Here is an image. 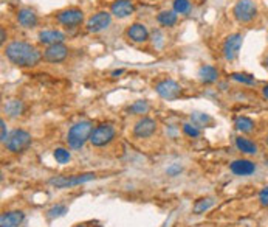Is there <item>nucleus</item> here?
I'll return each instance as SVG.
<instances>
[{
	"label": "nucleus",
	"mask_w": 268,
	"mask_h": 227,
	"mask_svg": "<svg viewBox=\"0 0 268 227\" xmlns=\"http://www.w3.org/2000/svg\"><path fill=\"white\" fill-rule=\"evenodd\" d=\"M5 55L17 67H34L44 58V55L34 45L24 41L9 42L5 47Z\"/></svg>",
	"instance_id": "nucleus-1"
},
{
	"label": "nucleus",
	"mask_w": 268,
	"mask_h": 227,
	"mask_svg": "<svg viewBox=\"0 0 268 227\" xmlns=\"http://www.w3.org/2000/svg\"><path fill=\"white\" fill-rule=\"evenodd\" d=\"M93 132V123L88 120H82L75 123L67 134V143L72 150H81L87 140H90Z\"/></svg>",
	"instance_id": "nucleus-2"
},
{
	"label": "nucleus",
	"mask_w": 268,
	"mask_h": 227,
	"mask_svg": "<svg viewBox=\"0 0 268 227\" xmlns=\"http://www.w3.org/2000/svg\"><path fill=\"white\" fill-rule=\"evenodd\" d=\"M31 145V134L25 130H14L5 143L9 153H22Z\"/></svg>",
	"instance_id": "nucleus-3"
},
{
	"label": "nucleus",
	"mask_w": 268,
	"mask_h": 227,
	"mask_svg": "<svg viewBox=\"0 0 268 227\" xmlns=\"http://www.w3.org/2000/svg\"><path fill=\"white\" fill-rule=\"evenodd\" d=\"M115 134H116V131H115L113 125L104 123V125H99V126L95 128L92 135H90V140H88V142H90L96 148H103V146L108 145L115 139Z\"/></svg>",
	"instance_id": "nucleus-4"
},
{
	"label": "nucleus",
	"mask_w": 268,
	"mask_h": 227,
	"mask_svg": "<svg viewBox=\"0 0 268 227\" xmlns=\"http://www.w3.org/2000/svg\"><path fill=\"white\" fill-rule=\"evenodd\" d=\"M233 14L237 22L248 24L257 16V6L253 0H239L233 8Z\"/></svg>",
	"instance_id": "nucleus-5"
},
{
	"label": "nucleus",
	"mask_w": 268,
	"mask_h": 227,
	"mask_svg": "<svg viewBox=\"0 0 268 227\" xmlns=\"http://www.w3.org/2000/svg\"><path fill=\"white\" fill-rule=\"evenodd\" d=\"M95 173H84V174H75V176H57L50 179V184L54 185L56 189H70V187H76L85 184L88 181L95 179Z\"/></svg>",
	"instance_id": "nucleus-6"
},
{
	"label": "nucleus",
	"mask_w": 268,
	"mask_h": 227,
	"mask_svg": "<svg viewBox=\"0 0 268 227\" xmlns=\"http://www.w3.org/2000/svg\"><path fill=\"white\" fill-rule=\"evenodd\" d=\"M242 42H243V37L241 33H233L225 39L222 52H223V56L226 61H234V59L239 56Z\"/></svg>",
	"instance_id": "nucleus-7"
},
{
	"label": "nucleus",
	"mask_w": 268,
	"mask_h": 227,
	"mask_svg": "<svg viewBox=\"0 0 268 227\" xmlns=\"http://www.w3.org/2000/svg\"><path fill=\"white\" fill-rule=\"evenodd\" d=\"M56 19H57V22L62 24L64 27L75 28V27L82 24L84 13L78 8H68V9H64V11H61V13H57Z\"/></svg>",
	"instance_id": "nucleus-8"
},
{
	"label": "nucleus",
	"mask_w": 268,
	"mask_h": 227,
	"mask_svg": "<svg viewBox=\"0 0 268 227\" xmlns=\"http://www.w3.org/2000/svg\"><path fill=\"white\" fill-rule=\"evenodd\" d=\"M110 24H112V14L107 11H99L87 21V32L88 33H101L110 27Z\"/></svg>",
	"instance_id": "nucleus-9"
},
{
	"label": "nucleus",
	"mask_w": 268,
	"mask_h": 227,
	"mask_svg": "<svg viewBox=\"0 0 268 227\" xmlns=\"http://www.w3.org/2000/svg\"><path fill=\"white\" fill-rule=\"evenodd\" d=\"M155 91L161 98H164V100H175V98L180 95L182 87L174 80H163L155 84Z\"/></svg>",
	"instance_id": "nucleus-10"
},
{
	"label": "nucleus",
	"mask_w": 268,
	"mask_h": 227,
	"mask_svg": "<svg viewBox=\"0 0 268 227\" xmlns=\"http://www.w3.org/2000/svg\"><path fill=\"white\" fill-rule=\"evenodd\" d=\"M67 56H68V48L64 44L48 45L44 50V59L47 63H52V64H59V63L65 61Z\"/></svg>",
	"instance_id": "nucleus-11"
},
{
	"label": "nucleus",
	"mask_w": 268,
	"mask_h": 227,
	"mask_svg": "<svg viewBox=\"0 0 268 227\" xmlns=\"http://www.w3.org/2000/svg\"><path fill=\"white\" fill-rule=\"evenodd\" d=\"M155 131H157V122L149 117L140 118L134 126V135L138 137V139H147V137L154 135Z\"/></svg>",
	"instance_id": "nucleus-12"
},
{
	"label": "nucleus",
	"mask_w": 268,
	"mask_h": 227,
	"mask_svg": "<svg viewBox=\"0 0 268 227\" xmlns=\"http://www.w3.org/2000/svg\"><path fill=\"white\" fill-rule=\"evenodd\" d=\"M256 163L248 159H236L230 163V170L236 176H250L256 171Z\"/></svg>",
	"instance_id": "nucleus-13"
},
{
	"label": "nucleus",
	"mask_w": 268,
	"mask_h": 227,
	"mask_svg": "<svg viewBox=\"0 0 268 227\" xmlns=\"http://www.w3.org/2000/svg\"><path fill=\"white\" fill-rule=\"evenodd\" d=\"M134 3L131 0H115L110 6V13L118 19H126L134 14Z\"/></svg>",
	"instance_id": "nucleus-14"
},
{
	"label": "nucleus",
	"mask_w": 268,
	"mask_h": 227,
	"mask_svg": "<svg viewBox=\"0 0 268 227\" xmlns=\"http://www.w3.org/2000/svg\"><path fill=\"white\" fill-rule=\"evenodd\" d=\"M127 37L131 39L132 42H146L149 39V32L144 24L140 22H135L131 27L127 28Z\"/></svg>",
	"instance_id": "nucleus-15"
},
{
	"label": "nucleus",
	"mask_w": 268,
	"mask_h": 227,
	"mask_svg": "<svg viewBox=\"0 0 268 227\" xmlns=\"http://www.w3.org/2000/svg\"><path fill=\"white\" fill-rule=\"evenodd\" d=\"M39 42L44 45H54V44H62L65 34L59 30H44V32L39 33Z\"/></svg>",
	"instance_id": "nucleus-16"
},
{
	"label": "nucleus",
	"mask_w": 268,
	"mask_h": 227,
	"mask_svg": "<svg viewBox=\"0 0 268 227\" xmlns=\"http://www.w3.org/2000/svg\"><path fill=\"white\" fill-rule=\"evenodd\" d=\"M25 220V213L22 210L5 212L0 216V227H17Z\"/></svg>",
	"instance_id": "nucleus-17"
},
{
	"label": "nucleus",
	"mask_w": 268,
	"mask_h": 227,
	"mask_svg": "<svg viewBox=\"0 0 268 227\" xmlns=\"http://www.w3.org/2000/svg\"><path fill=\"white\" fill-rule=\"evenodd\" d=\"M17 21L25 28H34L37 25V14L33 11L31 8H22L17 11Z\"/></svg>",
	"instance_id": "nucleus-18"
},
{
	"label": "nucleus",
	"mask_w": 268,
	"mask_h": 227,
	"mask_svg": "<svg viewBox=\"0 0 268 227\" xmlns=\"http://www.w3.org/2000/svg\"><path fill=\"white\" fill-rule=\"evenodd\" d=\"M197 76L203 84H213L219 80V70L213 65H202L198 68Z\"/></svg>",
	"instance_id": "nucleus-19"
},
{
	"label": "nucleus",
	"mask_w": 268,
	"mask_h": 227,
	"mask_svg": "<svg viewBox=\"0 0 268 227\" xmlns=\"http://www.w3.org/2000/svg\"><path fill=\"white\" fill-rule=\"evenodd\" d=\"M236 148L246 156H254V154H257V151H259L257 150V145L253 140L246 139V137H242V135L236 137Z\"/></svg>",
	"instance_id": "nucleus-20"
},
{
	"label": "nucleus",
	"mask_w": 268,
	"mask_h": 227,
	"mask_svg": "<svg viewBox=\"0 0 268 227\" xmlns=\"http://www.w3.org/2000/svg\"><path fill=\"white\" fill-rule=\"evenodd\" d=\"M24 111V103L21 100H9L6 101V104L3 106V112L8 115V117H11V118H16L22 114Z\"/></svg>",
	"instance_id": "nucleus-21"
},
{
	"label": "nucleus",
	"mask_w": 268,
	"mask_h": 227,
	"mask_svg": "<svg viewBox=\"0 0 268 227\" xmlns=\"http://www.w3.org/2000/svg\"><path fill=\"white\" fill-rule=\"evenodd\" d=\"M234 126H236V130H237V131H241V132H243V134H250V132H253V131H254V128H256L254 122L251 120L250 117H239V118H236Z\"/></svg>",
	"instance_id": "nucleus-22"
},
{
	"label": "nucleus",
	"mask_w": 268,
	"mask_h": 227,
	"mask_svg": "<svg viewBox=\"0 0 268 227\" xmlns=\"http://www.w3.org/2000/svg\"><path fill=\"white\" fill-rule=\"evenodd\" d=\"M157 21L163 27H174L177 24V13L175 11H161L157 16Z\"/></svg>",
	"instance_id": "nucleus-23"
},
{
	"label": "nucleus",
	"mask_w": 268,
	"mask_h": 227,
	"mask_svg": "<svg viewBox=\"0 0 268 227\" xmlns=\"http://www.w3.org/2000/svg\"><path fill=\"white\" fill-rule=\"evenodd\" d=\"M213 205H214V199L213 198H202V199L195 201V204L192 207V212L195 215H200V213H205L206 210H210Z\"/></svg>",
	"instance_id": "nucleus-24"
},
{
	"label": "nucleus",
	"mask_w": 268,
	"mask_h": 227,
	"mask_svg": "<svg viewBox=\"0 0 268 227\" xmlns=\"http://www.w3.org/2000/svg\"><path fill=\"white\" fill-rule=\"evenodd\" d=\"M53 157H54V161H56L57 163L64 165V163H68V162H70L72 154H70V151H68V150H65V148H56L54 153H53Z\"/></svg>",
	"instance_id": "nucleus-25"
},
{
	"label": "nucleus",
	"mask_w": 268,
	"mask_h": 227,
	"mask_svg": "<svg viewBox=\"0 0 268 227\" xmlns=\"http://www.w3.org/2000/svg\"><path fill=\"white\" fill-rule=\"evenodd\" d=\"M231 80L237 81V83H242V84H248V86H254L256 84V80L254 76L248 75V73H242V72H234L230 75Z\"/></svg>",
	"instance_id": "nucleus-26"
},
{
	"label": "nucleus",
	"mask_w": 268,
	"mask_h": 227,
	"mask_svg": "<svg viewBox=\"0 0 268 227\" xmlns=\"http://www.w3.org/2000/svg\"><path fill=\"white\" fill-rule=\"evenodd\" d=\"M67 212H68V207L67 205L57 204V205L52 207V209L47 212V216H48L50 220H54V218H61V216H64Z\"/></svg>",
	"instance_id": "nucleus-27"
},
{
	"label": "nucleus",
	"mask_w": 268,
	"mask_h": 227,
	"mask_svg": "<svg viewBox=\"0 0 268 227\" xmlns=\"http://www.w3.org/2000/svg\"><path fill=\"white\" fill-rule=\"evenodd\" d=\"M174 11L177 14H188L191 11L189 0H174Z\"/></svg>",
	"instance_id": "nucleus-28"
},
{
	"label": "nucleus",
	"mask_w": 268,
	"mask_h": 227,
	"mask_svg": "<svg viewBox=\"0 0 268 227\" xmlns=\"http://www.w3.org/2000/svg\"><path fill=\"white\" fill-rule=\"evenodd\" d=\"M191 120L195 126H206L208 123H211L213 122V118L210 115H206V114H200V112H194L191 115Z\"/></svg>",
	"instance_id": "nucleus-29"
},
{
	"label": "nucleus",
	"mask_w": 268,
	"mask_h": 227,
	"mask_svg": "<svg viewBox=\"0 0 268 227\" xmlns=\"http://www.w3.org/2000/svg\"><path fill=\"white\" fill-rule=\"evenodd\" d=\"M147 111H149V103L144 101V100H138V101H135V103L131 106V112H132V114H136V115L146 114Z\"/></svg>",
	"instance_id": "nucleus-30"
},
{
	"label": "nucleus",
	"mask_w": 268,
	"mask_h": 227,
	"mask_svg": "<svg viewBox=\"0 0 268 227\" xmlns=\"http://www.w3.org/2000/svg\"><path fill=\"white\" fill-rule=\"evenodd\" d=\"M183 132L188 137H198V135H200V131H198V128L195 125H191V123H185L183 125Z\"/></svg>",
	"instance_id": "nucleus-31"
},
{
	"label": "nucleus",
	"mask_w": 268,
	"mask_h": 227,
	"mask_svg": "<svg viewBox=\"0 0 268 227\" xmlns=\"http://www.w3.org/2000/svg\"><path fill=\"white\" fill-rule=\"evenodd\" d=\"M8 137L9 135H8V130H6V123H5V120H0V142L5 145Z\"/></svg>",
	"instance_id": "nucleus-32"
},
{
	"label": "nucleus",
	"mask_w": 268,
	"mask_h": 227,
	"mask_svg": "<svg viewBox=\"0 0 268 227\" xmlns=\"http://www.w3.org/2000/svg\"><path fill=\"white\" fill-rule=\"evenodd\" d=\"M182 165L180 163H172L171 166H167V170H166V173H167V176H178L182 173Z\"/></svg>",
	"instance_id": "nucleus-33"
},
{
	"label": "nucleus",
	"mask_w": 268,
	"mask_h": 227,
	"mask_svg": "<svg viewBox=\"0 0 268 227\" xmlns=\"http://www.w3.org/2000/svg\"><path fill=\"white\" fill-rule=\"evenodd\" d=\"M259 198H268V185H265L259 193Z\"/></svg>",
	"instance_id": "nucleus-34"
},
{
	"label": "nucleus",
	"mask_w": 268,
	"mask_h": 227,
	"mask_svg": "<svg viewBox=\"0 0 268 227\" xmlns=\"http://www.w3.org/2000/svg\"><path fill=\"white\" fill-rule=\"evenodd\" d=\"M262 95L267 98V100H268V84H265L264 86V89H262Z\"/></svg>",
	"instance_id": "nucleus-35"
},
{
	"label": "nucleus",
	"mask_w": 268,
	"mask_h": 227,
	"mask_svg": "<svg viewBox=\"0 0 268 227\" xmlns=\"http://www.w3.org/2000/svg\"><path fill=\"white\" fill-rule=\"evenodd\" d=\"M259 201L262 205H268V198H259Z\"/></svg>",
	"instance_id": "nucleus-36"
},
{
	"label": "nucleus",
	"mask_w": 268,
	"mask_h": 227,
	"mask_svg": "<svg viewBox=\"0 0 268 227\" xmlns=\"http://www.w3.org/2000/svg\"><path fill=\"white\" fill-rule=\"evenodd\" d=\"M5 39H6V36H5V28H2V39H0V42H5Z\"/></svg>",
	"instance_id": "nucleus-37"
},
{
	"label": "nucleus",
	"mask_w": 268,
	"mask_h": 227,
	"mask_svg": "<svg viewBox=\"0 0 268 227\" xmlns=\"http://www.w3.org/2000/svg\"><path fill=\"white\" fill-rule=\"evenodd\" d=\"M123 72H124V70H123V68H120V70H115V72H113L112 75H113V76H118V75H121Z\"/></svg>",
	"instance_id": "nucleus-38"
},
{
	"label": "nucleus",
	"mask_w": 268,
	"mask_h": 227,
	"mask_svg": "<svg viewBox=\"0 0 268 227\" xmlns=\"http://www.w3.org/2000/svg\"><path fill=\"white\" fill-rule=\"evenodd\" d=\"M265 67L268 68V56H267V59H265Z\"/></svg>",
	"instance_id": "nucleus-39"
},
{
	"label": "nucleus",
	"mask_w": 268,
	"mask_h": 227,
	"mask_svg": "<svg viewBox=\"0 0 268 227\" xmlns=\"http://www.w3.org/2000/svg\"><path fill=\"white\" fill-rule=\"evenodd\" d=\"M265 142H267V146H268V134H267V139H265Z\"/></svg>",
	"instance_id": "nucleus-40"
},
{
	"label": "nucleus",
	"mask_w": 268,
	"mask_h": 227,
	"mask_svg": "<svg viewBox=\"0 0 268 227\" xmlns=\"http://www.w3.org/2000/svg\"><path fill=\"white\" fill-rule=\"evenodd\" d=\"M76 227H85V226H81V224H79V226H76Z\"/></svg>",
	"instance_id": "nucleus-41"
}]
</instances>
